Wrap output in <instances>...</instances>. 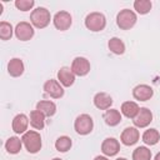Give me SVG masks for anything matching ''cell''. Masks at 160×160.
<instances>
[{
    "label": "cell",
    "instance_id": "6da1fadb",
    "mask_svg": "<svg viewBox=\"0 0 160 160\" xmlns=\"http://www.w3.org/2000/svg\"><path fill=\"white\" fill-rule=\"evenodd\" d=\"M50 20H51V16H50V12L46 8H36L31 11V15H30V21L31 24L38 28V29H44L46 28L49 24H50Z\"/></svg>",
    "mask_w": 160,
    "mask_h": 160
},
{
    "label": "cell",
    "instance_id": "7a4b0ae2",
    "mask_svg": "<svg viewBox=\"0 0 160 160\" xmlns=\"http://www.w3.org/2000/svg\"><path fill=\"white\" fill-rule=\"evenodd\" d=\"M21 140L26 150L31 154H36L41 149V136L38 131L28 130L25 134H22Z\"/></svg>",
    "mask_w": 160,
    "mask_h": 160
},
{
    "label": "cell",
    "instance_id": "3957f363",
    "mask_svg": "<svg viewBox=\"0 0 160 160\" xmlns=\"http://www.w3.org/2000/svg\"><path fill=\"white\" fill-rule=\"evenodd\" d=\"M85 26H86V29H89L90 31H94V32L101 31L106 26V18L104 16V14L98 12V11L90 12L85 18Z\"/></svg>",
    "mask_w": 160,
    "mask_h": 160
},
{
    "label": "cell",
    "instance_id": "277c9868",
    "mask_svg": "<svg viewBox=\"0 0 160 160\" xmlns=\"http://www.w3.org/2000/svg\"><path fill=\"white\" fill-rule=\"evenodd\" d=\"M136 14L130 9H122L116 16V24L122 30H129L136 24Z\"/></svg>",
    "mask_w": 160,
    "mask_h": 160
},
{
    "label": "cell",
    "instance_id": "5b68a950",
    "mask_svg": "<svg viewBox=\"0 0 160 160\" xmlns=\"http://www.w3.org/2000/svg\"><path fill=\"white\" fill-rule=\"evenodd\" d=\"M92 128H94V121H92V118L88 114H81L79 115L76 119H75V122H74V129L78 134L80 135H88L92 131Z\"/></svg>",
    "mask_w": 160,
    "mask_h": 160
},
{
    "label": "cell",
    "instance_id": "8992f818",
    "mask_svg": "<svg viewBox=\"0 0 160 160\" xmlns=\"http://www.w3.org/2000/svg\"><path fill=\"white\" fill-rule=\"evenodd\" d=\"M52 22H54V26L60 30V31H65L68 30L70 26H71V22H72V19H71V15L68 12V11H58L55 15H54V19H52Z\"/></svg>",
    "mask_w": 160,
    "mask_h": 160
},
{
    "label": "cell",
    "instance_id": "52a82bcc",
    "mask_svg": "<svg viewBox=\"0 0 160 160\" xmlns=\"http://www.w3.org/2000/svg\"><path fill=\"white\" fill-rule=\"evenodd\" d=\"M15 36L21 41H28L34 36V28L30 22L20 21L15 26Z\"/></svg>",
    "mask_w": 160,
    "mask_h": 160
},
{
    "label": "cell",
    "instance_id": "ba28073f",
    "mask_svg": "<svg viewBox=\"0 0 160 160\" xmlns=\"http://www.w3.org/2000/svg\"><path fill=\"white\" fill-rule=\"evenodd\" d=\"M71 70L78 76H85L90 71V62H89V60L86 58L78 56V58H75L72 60Z\"/></svg>",
    "mask_w": 160,
    "mask_h": 160
},
{
    "label": "cell",
    "instance_id": "9c48e42d",
    "mask_svg": "<svg viewBox=\"0 0 160 160\" xmlns=\"http://www.w3.org/2000/svg\"><path fill=\"white\" fill-rule=\"evenodd\" d=\"M152 121V112L148 108H140L138 115L132 119V122L136 128H146Z\"/></svg>",
    "mask_w": 160,
    "mask_h": 160
},
{
    "label": "cell",
    "instance_id": "30bf717a",
    "mask_svg": "<svg viewBox=\"0 0 160 160\" xmlns=\"http://www.w3.org/2000/svg\"><path fill=\"white\" fill-rule=\"evenodd\" d=\"M44 90L48 95H50L54 99H60L64 95V89L60 85V82L58 80L50 79L44 84Z\"/></svg>",
    "mask_w": 160,
    "mask_h": 160
},
{
    "label": "cell",
    "instance_id": "8fae6325",
    "mask_svg": "<svg viewBox=\"0 0 160 160\" xmlns=\"http://www.w3.org/2000/svg\"><path fill=\"white\" fill-rule=\"evenodd\" d=\"M154 91H152V88L146 85V84H140V85H136L132 90V96L139 100V101H148L151 99Z\"/></svg>",
    "mask_w": 160,
    "mask_h": 160
},
{
    "label": "cell",
    "instance_id": "7c38bea8",
    "mask_svg": "<svg viewBox=\"0 0 160 160\" xmlns=\"http://www.w3.org/2000/svg\"><path fill=\"white\" fill-rule=\"evenodd\" d=\"M140 138V134H139V130L136 128H126L124 129V131L121 132V136H120V140L124 145L126 146H130V145H134L138 142Z\"/></svg>",
    "mask_w": 160,
    "mask_h": 160
},
{
    "label": "cell",
    "instance_id": "4fadbf2b",
    "mask_svg": "<svg viewBox=\"0 0 160 160\" xmlns=\"http://www.w3.org/2000/svg\"><path fill=\"white\" fill-rule=\"evenodd\" d=\"M120 144L115 138H106L101 144V151L106 156H114L119 152Z\"/></svg>",
    "mask_w": 160,
    "mask_h": 160
},
{
    "label": "cell",
    "instance_id": "5bb4252c",
    "mask_svg": "<svg viewBox=\"0 0 160 160\" xmlns=\"http://www.w3.org/2000/svg\"><path fill=\"white\" fill-rule=\"evenodd\" d=\"M58 81L62 85V86H71L75 81V74L72 72L71 68L68 66H62L59 71H58Z\"/></svg>",
    "mask_w": 160,
    "mask_h": 160
},
{
    "label": "cell",
    "instance_id": "9a60e30c",
    "mask_svg": "<svg viewBox=\"0 0 160 160\" xmlns=\"http://www.w3.org/2000/svg\"><path fill=\"white\" fill-rule=\"evenodd\" d=\"M29 118L25 114H18L14 119H12V130L16 134H25L28 130V125H29Z\"/></svg>",
    "mask_w": 160,
    "mask_h": 160
},
{
    "label": "cell",
    "instance_id": "2e32d148",
    "mask_svg": "<svg viewBox=\"0 0 160 160\" xmlns=\"http://www.w3.org/2000/svg\"><path fill=\"white\" fill-rule=\"evenodd\" d=\"M94 105L100 110H108L112 105V98L106 92H98L94 96Z\"/></svg>",
    "mask_w": 160,
    "mask_h": 160
},
{
    "label": "cell",
    "instance_id": "e0dca14e",
    "mask_svg": "<svg viewBox=\"0 0 160 160\" xmlns=\"http://www.w3.org/2000/svg\"><path fill=\"white\" fill-rule=\"evenodd\" d=\"M8 72L10 74V76H14V78H18V76L22 75V72H24L22 60L19 59V58H12L8 62Z\"/></svg>",
    "mask_w": 160,
    "mask_h": 160
},
{
    "label": "cell",
    "instance_id": "ac0fdd59",
    "mask_svg": "<svg viewBox=\"0 0 160 160\" xmlns=\"http://www.w3.org/2000/svg\"><path fill=\"white\" fill-rule=\"evenodd\" d=\"M139 110H140V108H139V105L135 101H125L121 105V112H122V115H125L129 119H134L138 115Z\"/></svg>",
    "mask_w": 160,
    "mask_h": 160
},
{
    "label": "cell",
    "instance_id": "d6986e66",
    "mask_svg": "<svg viewBox=\"0 0 160 160\" xmlns=\"http://www.w3.org/2000/svg\"><path fill=\"white\" fill-rule=\"evenodd\" d=\"M104 120L109 126H116L121 121V114L116 109H108L104 114Z\"/></svg>",
    "mask_w": 160,
    "mask_h": 160
},
{
    "label": "cell",
    "instance_id": "ffe728a7",
    "mask_svg": "<svg viewBox=\"0 0 160 160\" xmlns=\"http://www.w3.org/2000/svg\"><path fill=\"white\" fill-rule=\"evenodd\" d=\"M30 125L36 130H41L45 126V115L39 110H32L30 112Z\"/></svg>",
    "mask_w": 160,
    "mask_h": 160
},
{
    "label": "cell",
    "instance_id": "44dd1931",
    "mask_svg": "<svg viewBox=\"0 0 160 160\" xmlns=\"http://www.w3.org/2000/svg\"><path fill=\"white\" fill-rule=\"evenodd\" d=\"M36 110L41 111L45 116H52L56 112V105L49 100H41L36 104Z\"/></svg>",
    "mask_w": 160,
    "mask_h": 160
},
{
    "label": "cell",
    "instance_id": "7402d4cb",
    "mask_svg": "<svg viewBox=\"0 0 160 160\" xmlns=\"http://www.w3.org/2000/svg\"><path fill=\"white\" fill-rule=\"evenodd\" d=\"M22 140H20L18 136H10L5 142V149L9 154H18L21 150Z\"/></svg>",
    "mask_w": 160,
    "mask_h": 160
},
{
    "label": "cell",
    "instance_id": "603a6c76",
    "mask_svg": "<svg viewBox=\"0 0 160 160\" xmlns=\"http://www.w3.org/2000/svg\"><path fill=\"white\" fill-rule=\"evenodd\" d=\"M141 139L146 145H155L160 140V134L156 129H148L144 131Z\"/></svg>",
    "mask_w": 160,
    "mask_h": 160
},
{
    "label": "cell",
    "instance_id": "cb8c5ba5",
    "mask_svg": "<svg viewBox=\"0 0 160 160\" xmlns=\"http://www.w3.org/2000/svg\"><path fill=\"white\" fill-rule=\"evenodd\" d=\"M108 46H109V50L116 55H121L125 52V44L119 38H111L108 42Z\"/></svg>",
    "mask_w": 160,
    "mask_h": 160
},
{
    "label": "cell",
    "instance_id": "d4e9b609",
    "mask_svg": "<svg viewBox=\"0 0 160 160\" xmlns=\"http://www.w3.org/2000/svg\"><path fill=\"white\" fill-rule=\"evenodd\" d=\"M72 142H71V139L69 136H60L56 139L55 141V149L60 152H66L68 150H70Z\"/></svg>",
    "mask_w": 160,
    "mask_h": 160
},
{
    "label": "cell",
    "instance_id": "484cf974",
    "mask_svg": "<svg viewBox=\"0 0 160 160\" xmlns=\"http://www.w3.org/2000/svg\"><path fill=\"white\" fill-rule=\"evenodd\" d=\"M151 6H152V4L150 0H135L134 1V9L140 15L148 14L151 10Z\"/></svg>",
    "mask_w": 160,
    "mask_h": 160
},
{
    "label": "cell",
    "instance_id": "4316f807",
    "mask_svg": "<svg viewBox=\"0 0 160 160\" xmlns=\"http://www.w3.org/2000/svg\"><path fill=\"white\" fill-rule=\"evenodd\" d=\"M151 151L146 146H139L132 152V160H150Z\"/></svg>",
    "mask_w": 160,
    "mask_h": 160
},
{
    "label": "cell",
    "instance_id": "83f0119b",
    "mask_svg": "<svg viewBox=\"0 0 160 160\" xmlns=\"http://www.w3.org/2000/svg\"><path fill=\"white\" fill-rule=\"evenodd\" d=\"M12 31H15L11 26V24L6 22V21H1L0 22V38L1 40H9L12 36Z\"/></svg>",
    "mask_w": 160,
    "mask_h": 160
},
{
    "label": "cell",
    "instance_id": "f1b7e54d",
    "mask_svg": "<svg viewBox=\"0 0 160 160\" xmlns=\"http://www.w3.org/2000/svg\"><path fill=\"white\" fill-rule=\"evenodd\" d=\"M34 5H35L34 0H16L15 1V6L21 11H28V10L32 9Z\"/></svg>",
    "mask_w": 160,
    "mask_h": 160
},
{
    "label": "cell",
    "instance_id": "f546056e",
    "mask_svg": "<svg viewBox=\"0 0 160 160\" xmlns=\"http://www.w3.org/2000/svg\"><path fill=\"white\" fill-rule=\"evenodd\" d=\"M94 160H109V159H108L106 156H100V155H99V156H96Z\"/></svg>",
    "mask_w": 160,
    "mask_h": 160
},
{
    "label": "cell",
    "instance_id": "4dcf8cb0",
    "mask_svg": "<svg viewBox=\"0 0 160 160\" xmlns=\"http://www.w3.org/2000/svg\"><path fill=\"white\" fill-rule=\"evenodd\" d=\"M154 160H160V151H159V152L155 155V159H154Z\"/></svg>",
    "mask_w": 160,
    "mask_h": 160
},
{
    "label": "cell",
    "instance_id": "1f68e13d",
    "mask_svg": "<svg viewBox=\"0 0 160 160\" xmlns=\"http://www.w3.org/2000/svg\"><path fill=\"white\" fill-rule=\"evenodd\" d=\"M116 160H128V159H125V158H118Z\"/></svg>",
    "mask_w": 160,
    "mask_h": 160
},
{
    "label": "cell",
    "instance_id": "d6a6232c",
    "mask_svg": "<svg viewBox=\"0 0 160 160\" xmlns=\"http://www.w3.org/2000/svg\"><path fill=\"white\" fill-rule=\"evenodd\" d=\"M52 160H61V159H59V158H54Z\"/></svg>",
    "mask_w": 160,
    "mask_h": 160
}]
</instances>
